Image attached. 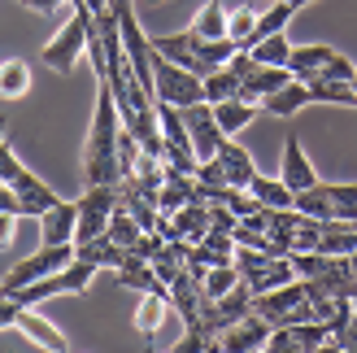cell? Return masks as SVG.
<instances>
[{"label":"cell","instance_id":"obj_1","mask_svg":"<svg viewBox=\"0 0 357 353\" xmlns=\"http://www.w3.org/2000/svg\"><path fill=\"white\" fill-rule=\"evenodd\" d=\"M92 27H96V13L83 5H70V22L52 35V40L44 44V61L52 66V70H75L79 66V57H83V48H87V35H92Z\"/></svg>","mask_w":357,"mask_h":353},{"label":"cell","instance_id":"obj_2","mask_svg":"<svg viewBox=\"0 0 357 353\" xmlns=\"http://www.w3.org/2000/svg\"><path fill=\"white\" fill-rule=\"evenodd\" d=\"M153 100L188 110V105L205 100V79L192 75L188 66H178V61H170V57L157 52V57H153Z\"/></svg>","mask_w":357,"mask_h":353},{"label":"cell","instance_id":"obj_3","mask_svg":"<svg viewBox=\"0 0 357 353\" xmlns=\"http://www.w3.org/2000/svg\"><path fill=\"white\" fill-rule=\"evenodd\" d=\"M236 266H240V279L253 288V296H257V292H271V288H279V284H288V279H296L292 257L257 253V249H244V244H236Z\"/></svg>","mask_w":357,"mask_h":353},{"label":"cell","instance_id":"obj_4","mask_svg":"<svg viewBox=\"0 0 357 353\" xmlns=\"http://www.w3.org/2000/svg\"><path fill=\"white\" fill-rule=\"evenodd\" d=\"M66 262H75V244H40V249H35L31 257H22L5 279H0V292L13 296L17 288H26V284H35V279H44V275H52V271H61Z\"/></svg>","mask_w":357,"mask_h":353},{"label":"cell","instance_id":"obj_5","mask_svg":"<svg viewBox=\"0 0 357 353\" xmlns=\"http://www.w3.org/2000/svg\"><path fill=\"white\" fill-rule=\"evenodd\" d=\"M114 209H118V183L87 188L83 197H79V232H75V240H92V236H100L105 227H109Z\"/></svg>","mask_w":357,"mask_h":353},{"label":"cell","instance_id":"obj_6","mask_svg":"<svg viewBox=\"0 0 357 353\" xmlns=\"http://www.w3.org/2000/svg\"><path fill=\"white\" fill-rule=\"evenodd\" d=\"M183 122H188L196 162H205V157L218 153V144H222V127H218V118H213V100H196V105H188V110H183Z\"/></svg>","mask_w":357,"mask_h":353},{"label":"cell","instance_id":"obj_7","mask_svg":"<svg viewBox=\"0 0 357 353\" xmlns=\"http://www.w3.org/2000/svg\"><path fill=\"white\" fill-rule=\"evenodd\" d=\"M271 331H275V323L261 319V314L253 310V314H244V319H236L231 327L218 331V349H227V353H253V349H266Z\"/></svg>","mask_w":357,"mask_h":353},{"label":"cell","instance_id":"obj_8","mask_svg":"<svg viewBox=\"0 0 357 353\" xmlns=\"http://www.w3.org/2000/svg\"><path fill=\"white\" fill-rule=\"evenodd\" d=\"M266 349H335L331 331L323 319H301V323H283L271 331Z\"/></svg>","mask_w":357,"mask_h":353},{"label":"cell","instance_id":"obj_9","mask_svg":"<svg viewBox=\"0 0 357 353\" xmlns=\"http://www.w3.org/2000/svg\"><path fill=\"white\" fill-rule=\"evenodd\" d=\"M9 188H13V214H17V218H40L44 209H52V205L61 201L57 192H52L44 179H35L31 170H22Z\"/></svg>","mask_w":357,"mask_h":353},{"label":"cell","instance_id":"obj_10","mask_svg":"<svg viewBox=\"0 0 357 353\" xmlns=\"http://www.w3.org/2000/svg\"><path fill=\"white\" fill-rule=\"evenodd\" d=\"M13 327L22 331V336H26L35 349H52V353H66V349H70L66 331H57L35 306H22V310H17V323H13Z\"/></svg>","mask_w":357,"mask_h":353},{"label":"cell","instance_id":"obj_11","mask_svg":"<svg viewBox=\"0 0 357 353\" xmlns=\"http://www.w3.org/2000/svg\"><path fill=\"white\" fill-rule=\"evenodd\" d=\"M75 232H79V201H57L40 214L44 244H75Z\"/></svg>","mask_w":357,"mask_h":353},{"label":"cell","instance_id":"obj_12","mask_svg":"<svg viewBox=\"0 0 357 353\" xmlns=\"http://www.w3.org/2000/svg\"><path fill=\"white\" fill-rule=\"evenodd\" d=\"M218 166H222V179L231 183V188H248L253 183V174H257V166H253V157H248V149H240L231 135H222V144H218Z\"/></svg>","mask_w":357,"mask_h":353},{"label":"cell","instance_id":"obj_13","mask_svg":"<svg viewBox=\"0 0 357 353\" xmlns=\"http://www.w3.org/2000/svg\"><path fill=\"white\" fill-rule=\"evenodd\" d=\"M279 179L288 183L292 192H305V188L318 183V170H314V162L305 157V149H301L296 135H288V144H283V174H279Z\"/></svg>","mask_w":357,"mask_h":353},{"label":"cell","instance_id":"obj_14","mask_svg":"<svg viewBox=\"0 0 357 353\" xmlns=\"http://www.w3.org/2000/svg\"><path fill=\"white\" fill-rule=\"evenodd\" d=\"M75 253H79L83 262H92L96 271H118L122 262H127V249H122L109 232H100V236H92V240H75Z\"/></svg>","mask_w":357,"mask_h":353},{"label":"cell","instance_id":"obj_15","mask_svg":"<svg viewBox=\"0 0 357 353\" xmlns=\"http://www.w3.org/2000/svg\"><path fill=\"white\" fill-rule=\"evenodd\" d=\"M318 249L335 253V257H349L357 249V218H327L318 227Z\"/></svg>","mask_w":357,"mask_h":353},{"label":"cell","instance_id":"obj_16","mask_svg":"<svg viewBox=\"0 0 357 353\" xmlns=\"http://www.w3.org/2000/svg\"><path fill=\"white\" fill-rule=\"evenodd\" d=\"M188 201H201L196 174H166V183L157 188V209H162V214H174V209H183Z\"/></svg>","mask_w":357,"mask_h":353},{"label":"cell","instance_id":"obj_17","mask_svg":"<svg viewBox=\"0 0 357 353\" xmlns=\"http://www.w3.org/2000/svg\"><path fill=\"white\" fill-rule=\"evenodd\" d=\"M231 57H236V44H231L227 40V35H222V40H196V48H192V75H213V70H222Z\"/></svg>","mask_w":357,"mask_h":353},{"label":"cell","instance_id":"obj_18","mask_svg":"<svg viewBox=\"0 0 357 353\" xmlns=\"http://www.w3.org/2000/svg\"><path fill=\"white\" fill-rule=\"evenodd\" d=\"M331 57H335V48H327V44H301V48H292L288 70H292V79L310 83V79L323 75V66H327Z\"/></svg>","mask_w":357,"mask_h":353},{"label":"cell","instance_id":"obj_19","mask_svg":"<svg viewBox=\"0 0 357 353\" xmlns=\"http://www.w3.org/2000/svg\"><path fill=\"white\" fill-rule=\"evenodd\" d=\"M170 223H174L178 240L201 244V240H205V232H209V201H188L183 209H174V214H170Z\"/></svg>","mask_w":357,"mask_h":353},{"label":"cell","instance_id":"obj_20","mask_svg":"<svg viewBox=\"0 0 357 353\" xmlns=\"http://www.w3.org/2000/svg\"><path fill=\"white\" fill-rule=\"evenodd\" d=\"M266 0H248V5H240L236 13H227V40L236 48H248L257 35V13H261Z\"/></svg>","mask_w":357,"mask_h":353},{"label":"cell","instance_id":"obj_21","mask_svg":"<svg viewBox=\"0 0 357 353\" xmlns=\"http://www.w3.org/2000/svg\"><path fill=\"white\" fill-rule=\"evenodd\" d=\"M261 105H266L271 114H279V118H292L296 110H305V105H310V83L288 79V83L279 87V92H271V96H266Z\"/></svg>","mask_w":357,"mask_h":353},{"label":"cell","instance_id":"obj_22","mask_svg":"<svg viewBox=\"0 0 357 353\" xmlns=\"http://www.w3.org/2000/svg\"><path fill=\"white\" fill-rule=\"evenodd\" d=\"M213 118H218L222 135H236V131H244L248 122L257 118V105H253V100H240V96H231V100H218V105H213Z\"/></svg>","mask_w":357,"mask_h":353},{"label":"cell","instance_id":"obj_23","mask_svg":"<svg viewBox=\"0 0 357 353\" xmlns=\"http://www.w3.org/2000/svg\"><path fill=\"white\" fill-rule=\"evenodd\" d=\"M31 92V66L26 61H0V100H22Z\"/></svg>","mask_w":357,"mask_h":353},{"label":"cell","instance_id":"obj_24","mask_svg":"<svg viewBox=\"0 0 357 353\" xmlns=\"http://www.w3.org/2000/svg\"><path fill=\"white\" fill-rule=\"evenodd\" d=\"M292 5H288V0H266V5H261V13H257V35H253V44L257 40H266V35H275V31H288L292 27ZM253 44H248V48H253Z\"/></svg>","mask_w":357,"mask_h":353},{"label":"cell","instance_id":"obj_25","mask_svg":"<svg viewBox=\"0 0 357 353\" xmlns=\"http://www.w3.org/2000/svg\"><path fill=\"white\" fill-rule=\"evenodd\" d=\"M248 192H253L257 205H266V209H283V205H292V201H296V192H292L288 183H283V179H266V174H253Z\"/></svg>","mask_w":357,"mask_h":353},{"label":"cell","instance_id":"obj_26","mask_svg":"<svg viewBox=\"0 0 357 353\" xmlns=\"http://www.w3.org/2000/svg\"><path fill=\"white\" fill-rule=\"evenodd\" d=\"M301 214H310V218H318V223H327V218H335V205H331V192H327V183L318 179L314 188H305V192H296V201H292Z\"/></svg>","mask_w":357,"mask_h":353},{"label":"cell","instance_id":"obj_27","mask_svg":"<svg viewBox=\"0 0 357 353\" xmlns=\"http://www.w3.org/2000/svg\"><path fill=\"white\" fill-rule=\"evenodd\" d=\"M248 52H253L257 66H288V57H292V40H288L283 31H275V35H266V40H257Z\"/></svg>","mask_w":357,"mask_h":353},{"label":"cell","instance_id":"obj_28","mask_svg":"<svg viewBox=\"0 0 357 353\" xmlns=\"http://www.w3.org/2000/svg\"><path fill=\"white\" fill-rule=\"evenodd\" d=\"M240 83H244V75H240V70L227 61L222 70L205 75V100H213V105H218V100H231V96L240 92Z\"/></svg>","mask_w":357,"mask_h":353},{"label":"cell","instance_id":"obj_29","mask_svg":"<svg viewBox=\"0 0 357 353\" xmlns=\"http://www.w3.org/2000/svg\"><path fill=\"white\" fill-rule=\"evenodd\" d=\"M323 100V105H357V92L353 83H340V79H310V105Z\"/></svg>","mask_w":357,"mask_h":353},{"label":"cell","instance_id":"obj_30","mask_svg":"<svg viewBox=\"0 0 357 353\" xmlns=\"http://www.w3.org/2000/svg\"><path fill=\"white\" fill-rule=\"evenodd\" d=\"M192 31L201 35V40H222V35H227V9H222V0H205V9L196 13Z\"/></svg>","mask_w":357,"mask_h":353},{"label":"cell","instance_id":"obj_31","mask_svg":"<svg viewBox=\"0 0 357 353\" xmlns=\"http://www.w3.org/2000/svg\"><path fill=\"white\" fill-rule=\"evenodd\" d=\"M166 310H170V301H166V296H153V292H144V301H139V310H135V331H139V336H153V331L162 327Z\"/></svg>","mask_w":357,"mask_h":353},{"label":"cell","instance_id":"obj_32","mask_svg":"<svg viewBox=\"0 0 357 353\" xmlns=\"http://www.w3.org/2000/svg\"><path fill=\"white\" fill-rule=\"evenodd\" d=\"M236 284H240V266H236V262H227V266H209V271H205V279H201L205 296H213V301H218L222 292H231Z\"/></svg>","mask_w":357,"mask_h":353},{"label":"cell","instance_id":"obj_33","mask_svg":"<svg viewBox=\"0 0 357 353\" xmlns=\"http://www.w3.org/2000/svg\"><path fill=\"white\" fill-rule=\"evenodd\" d=\"M105 232H109V236H114V240L122 244V249H135V240L144 236V227H139V223H135V218L127 214V209L118 205V209H114V218H109V227H105Z\"/></svg>","mask_w":357,"mask_h":353},{"label":"cell","instance_id":"obj_34","mask_svg":"<svg viewBox=\"0 0 357 353\" xmlns=\"http://www.w3.org/2000/svg\"><path fill=\"white\" fill-rule=\"evenodd\" d=\"M335 218H357V183H327Z\"/></svg>","mask_w":357,"mask_h":353},{"label":"cell","instance_id":"obj_35","mask_svg":"<svg viewBox=\"0 0 357 353\" xmlns=\"http://www.w3.org/2000/svg\"><path fill=\"white\" fill-rule=\"evenodd\" d=\"M174 353H201V349H218V336H209L205 327H188V336L178 340V345H170Z\"/></svg>","mask_w":357,"mask_h":353},{"label":"cell","instance_id":"obj_36","mask_svg":"<svg viewBox=\"0 0 357 353\" xmlns=\"http://www.w3.org/2000/svg\"><path fill=\"white\" fill-rule=\"evenodd\" d=\"M22 170H26V166L17 162V153L5 144V140H0V183H13V179H17Z\"/></svg>","mask_w":357,"mask_h":353},{"label":"cell","instance_id":"obj_37","mask_svg":"<svg viewBox=\"0 0 357 353\" xmlns=\"http://www.w3.org/2000/svg\"><path fill=\"white\" fill-rule=\"evenodd\" d=\"M353 75H357V66H353L349 57H340V52H335V57L323 66V79H340V83H353Z\"/></svg>","mask_w":357,"mask_h":353},{"label":"cell","instance_id":"obj_38","mask_svg":"<svg viewBox=\"0 0 357 353\" xmlns=\"http://www.w3.org/2000/svg\"><path fill=\"white\" fill-rule=\"evenodd\" d=\"M17 310H22V306H17L13 296H5V292H0V331L17 323Z\"/></svg>","mask_w":357,"mask_h":353},{"label":"cell","instance_id":"obj_39","mask_svg":"<svg viewBox=\"0 0 357 353\" xmlns=\"http://www.w3.org/2000/svg\"><path fill=\"white\" fill-rule=\"evenodd\" d=\"M335 349H344V353H357V314L349 319V327L335 336Z\"/></svg>","mask_w":357,"mask_h":353},{"label":"cell","instance_id":"obj_40","mask_svg":"<svg viewBox=\"0 0 357 353\" xmlns=\"http://www.w3.org/2000/svg\"><path fill=\"white\" fill-rule=\"evenodd\" d=\"M13 218L17 214H0V249H13Z\"/></svg>","mask_w":357,"mask_h":353},{"label":"cell","instance_id":"obj_41","mask_svg":"<svg viewBox=\"0 0 357 353\" xmlns=\"http://www.w3.org/2000/svg\"><path fill=\"white\" fill-rule=\"evenodd\" d=\"M22 5H26V9H35V13H52V9L61 5V0H22Z\"/></svg>","mask_w":357,"mask_h":353},{"label":"cell","instance_id":"obj_42","mask_svg":"<svg viewBox=\"0 0 357 353\" xmlns=\"http://www.w3.org/2000/svg\"><path fill=\"white\" fill-rule=\"evenodd\" d=\"M0 214H13V188L0 183Z\"/></svg>","mask_w":357,"mask_h":353},{"label":"cell","instance_id":"obj_43","mask_svg":"<svg viewBox=\"0 0 357 353\" xmlns=\"http://www.w3.org/2000/svg\"><path fill=\"white\" fill-rule=\"evenodd\" d=\"M83 5L92 9V13H105V9H109V0H83Z\"/></svg>","mask_w":357,"mask_h":353},{"label":"cell","instance_id":"obj_44","mask_svg":"<svg viewBox=\"0 0 357 353\" xmlns=\"http://www.w3.org/2000/svg\"><path fill=\"white\" fill-rule=\"evenodd\" d=\"M349 266H353V279H357V249L349 253Z\"/></svg>","mask_w":357,"mask_h":353},{"label":"cell","instance_id":"obj_45","mask_svg":"<svg viewBox=\"0 0 357 353\" xmlns=\"http://www.w3.org/2000/svg\"><path fill=\"white\" fill-rule=\"evenodd\" d=\"M288 5H292V9H305V5H310V0H288Z\"/></svg>","mask_w":357,"mask_h":353},{"label":"cell","instance_id":"obj_46","mask_svg":"<svg viewBox=\"0 0 357 353\" xmlns=\"http://www.w3.org/2000/svg\"><path fill=\"white\" fill-rule=\"evenodd\" d=\"M5 127H9V122H5V118H0V140H5Z\"/></svg>","mask_w":357,"mask_h":353},{"label":"cell","instance_id":"obj_47","mask_svg":"<svg viewBox=\"0 0 357 353\" xmlns=\"http://www.w3.org/2000/svg\"><path fill=\"white\" fill-rule=\"evenodd\" d=\"M353 314H357V292H353Z\"/></svg>","mask_w":357,"mask_h":353},{"label":"cell","instance_id":"obj_48","mask_svg":"<svg viewBox=\"0 0 357 353\" xmlns=\"http://www.w3.org/2000/svg\"><path fill=\"white\" fill-rule=\"evenodd\" d=\"M353 92H357V75H353Z\"/></svg>","mask_w":357,"mask_h":353}]
</instances>
